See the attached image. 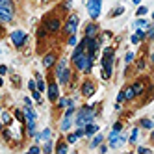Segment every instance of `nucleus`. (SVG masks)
Returning a JSON list of instances; mask_svg holds the SVG:
<instances>
[{"instance_id":"nucleus-39","label":"nucleus","mask_w":154,"mask_h":154,"mask_svg":"<svg viewBox=\"0 0 154 154\" xmlns=\"http://www.w3.org/2000/svg\"><path fill=\"white\" fill-rule=\"evenodd\" d=\"M130 41H132V45H139V37H137L136 34L132 35V39H130Z\"/></svg>"},{"instance_id":"nucleus-29","label":"nucleus","mask_w":154,"mask_h":154,"mask_svg":"<svg viewBox=\"0 0 154 154\" xmlns=\"http://www.w3.org/2000/svg\"><path fill=\"white\" fill-rule=\"evenodd\" d=\"M67 43H69V45H71V47H74V45H76V43H78V39H76V34H72V35H69V41H67Z\"/></svg>"},{"instance_id":"nucleus-11","label":"nucleus","mask_w":154,"mask_h":154,"mask_svg":"<svg viewBox=\"0 0 154 154\" xmlns=\"http://www.w3.org/2000/svg\"><path fill=\"white\" fill-rule=\"evenodd\" d=\"M130 87H132V91H134V95H136V97L143 95V93H145V89H147V85H145V80H136V82L132 84Z\"/></svg>"},{"instance_id":"nucleus-27","label":"nucleus","mask_w":154,"mask_h":154,"mask_svg":"<svg viewBox=\"0 0 154 154\" xmlns=\"http://www.w3.org/2000/svg\"><path fill=\"white\" fill-rule=\"evenodd\" d=\"M43 152H52V141L47 139L45 141V147H43Z\"/></svg>"},{"instance_id":"nucleus-6","label":"nucleus","mask_w":154,"mask_h":154,"mask_svg":"<svg viewBox=\"0 0 154 154\" xmlns=\"http://www.w3.org/2000/svg\"><path fill=\"white\" fill-rule=\"evenodd\" d=\"M108 141H109V147H112V149H117V147H121V145L126 143V136H121L119 132L112 130L109 136H108Z\"/></svg>"},{"instance_id":"nucleus-36","label":"nucleus","mask_w":154,"mask_h":154,"mask_svg":"<svg viewBox=\"0 0 154 154\" xmlns=\"http://www.w3.org/2000/svg\"><path fill=\"white\" fill-rule=\"evenodd\" d=\"M137 152H139V154H149L150 149H147V147H137Z\"/></svg>"},{"instance_id":"nucleus-41","label":"nucleus","mask_w":154,"mask_h":154,"mask_svg":"<svg viewBox=\"0 0 154 154\" xmlns=\"http://www.w3.org/2000/svg\"><path fill=\"white\" fill-rule=\"evenodd\" d=\"M28 87H30V91H34L35 89V80H30L28 82Z\"/></svg>"},{"instance_id":"nucleus-23","label":"nucleus","mask_w":154,"mask_h":154,"mask_svg":"<svg viewBox=\"0 0 154 154\" xmlns=\"http://www.w3.org/2000/svg\"><path fill=\"white\" fill-rule=\"evenodd\" d=\"M56 102H58V108L61 109V108H65V106H69V98H65V97L60 98V97H58V100H56Z\"/></svg>"},{"instance_id":"nucleus-44","label":"nucleus","mask_w":154,"mask_h":154,"mask_svg":"<svg viewBox=\"0 0 154 154\" xmlns=\"http://www.w3.org/2000/svg\"><path fill=\"white\" fill-rule=\"evenodd\" d=\"M98 149H100V152H106V150H108V147H106V145H102V143L98 145Z\"/></svg>"},{"instance_id":"nucleus-10","label":"nucleus","mask_w":154,"mask_h":154,"mask_svg":"<svg viewBox=\"0 0 154 154\" xmlns=\"http://www.w3.org/2000/svg\"><path fill=\"white\" fill-rule=\"evenodd\" d=\"M47 95H48V100L50 102H56L58 97H60V87H58V82H50L48 87H47Z\"/></svg>"},{"instance_id":"nucleus-8","label":"nucleus","mask_w":154,"mask_h":154,"mask_svg":"<svg viewBox=\"0 0 154 154\" xmlns=\"http://www.w3.org/2000/svg\"><path fill=\"white\" fill-rule=\"evenodd\" d=\"M11 43H13V47H17V48H20L26 43V32H23V30H15V32H11Z\"/></svg>"},{"instance_id":"nucleus-35","label":"nucleus","mask_w":154,"mask_h":154,"mask_svg":"<svg viewBox=\"0 0 154 154\" xmlns=\"http://www.w3.org/2000/svg\"><path fill=\"white\" fill-rule=\"evenodd\" d=\"M113 130H115V132H121V130H123V123H121V121H117V123L113 125Z\"/></svg>"},{"instance_id":"nucleus-45","label":"nucleus","mask_w":154,"mask_h":154,"mask_svg":"<svg viewBox=\"0 0 154 154\" xmlns=\"http://www.w3.org/2000/svg\"><path fill=\"white\" fill-rule=\"evenodd\" d=\"M132 2H134V4H141V0H132Z\"/></svg>"},{"instance_id":"nucleus-12","label":"nucleus","mask_w":154,"mask_h":154,"mask_svg":"<svg viewBox=\"0 0 154 154\" xmlns=\"http://www.w3.org/2000/svg\"><path fill=\"white\" fill-rule=\"evenodd\" d=\"M56 61H58L56 54H54V52H48V54H45V56H43V67L50 69V67H54V63H56Z\"/></svg>"},{"instance_id":"nucleus-14","label":"nucleus","mask_w":154,"mask_h":154,"mask_svg":"<svg viewBox=\"0 0 154 154\" xmlns=\"http://www.w3.org/2000/svg\"><path fill=\"white\" fill-rule=\"evenodd\" d=\"M97 132H98V125H95L93 121H91V123H87V125L84 126V134H85L87 137H93Z\"/></svg>"},{"instance_id":"nucleus-19","label":"nucleus","mask_w":154,"mask_h":154,"mask_svg":"<svg viewBox=\"0 0 154 154\" xmlns=\"http://www.w3.org/2000/svg\"><path fill=\"white\" fill-rule=\"evenodd\" d=\"M139 125H141V128H147V130H152V126H154V123L150 119H141Z\"/></svg>"},{"instance_id":"nucleus-47","label":"nucleus","mask_w":154,"mask_h":154,"mask_svg":"<svg viewBox=\"0 0 154 154\" xmlns=\"http://www.w3.org/2000/svg\"><path fill=\"white\" fill-rule=\"evenodd\" d=\"M4 128V125H2V121H0V130H2Z\"/></svg>"},{"instance_id":"nucleus-5","label":"nucleus","mask_w":154,"mask_h":154,"mask_svg":"<svg viewBox=\"0 0 154 154\" xmlns=\"http://www.w3.org/2000/svg\"><path fill=\"white\" fill-rule=\"evenodd\" d=\"M78 23H80V19H78V15H69V19L65 20V28H63V32L67 35H72V34H76V28H78Z\"/></svg>"},{"instance_id":"nucleus-9","label":"nucleus","mask_w":154,"mask_h":154,"mask_svg":"<svg viewBox=\"0 0 154 154\" xmlns=\"http://www.w3.org/2000/svg\"><path fill=\"white\" fill-rule=\"evenodd\" d=\"M95 82L93 80H84V84H82V87H80V91H82V97H85V98H89V97H93L95 95Z\"/></svg>"},{"instance_id":"nucleus-13","label":"nucleus","mask_w":154,"mask_h":154,"mask_svg":"<svg viewBox=\"0 0 154 154\" xmlns=\"http://www.w3.org/2000/svg\"><path fill=\"white\" fill-rule=\"evenodd\" d=\"M98 35V26L95 23H89L85 26V37H89V39H95Z\"/></svg>"},{"instance_id":"nucleus-26","label":"nucleus","mask_w":154,"mask_h":154,"mask_svg":"<svg viewBox=\"0 0 154 154\" xmlns=\"http://www.w3.org/2000/svg\"><path fill=\"white\" fill-rule=\"evenodd\" d=\"M121 13H125V8L123 6H119V8H115L112 13H109V17H117V15H121Z\"/></svg>"},{"instance_id":"nucleus-50","label":"nucleus","mask_w":154,"mask_h":154,"mask_svg":"<svg viewBox=\"0 0 154 154\" xmlns=\"http://www.w3.org/2000/svg\"><path fill=\"white\" fill-rule=\"evenodd\" d=\"M0 32H2V30H0Z\"/></svg>"},{"instance_id":"nucleus-40","label":"nucleus","mask_w":154,"mask_h":154,"mask_svg":"<svg viewBox=\"0 0 154 154\" xmlns=\"http://www.w3.org/2000/svg\"><path fill=\"white\" fill-rule=\"evenodd\" d=\"M74 134H76V136H78V139L85 136V134H84V128H78V130H76V132H74Z\"/></svg>"},{"instance_id":"nucleus-7","label":"nucleus","mask_w":154,"mask_h":154,"mask_svg":"<svg viewBox=\"0 0 154 154\" xmlns=\"http://www.w3.org/2000/svg\"><path fill=\"white\" fill-rule=\"evenodd\" d=\"M61 28V20L58 17H47L45 19V30L50 32V34H56V32H60Z\"/></svg>"},{"instance_id":"nucleus-30","label":"nucleus","mask_w":154,"mask_h":154,"mask_svg":"<svg viewBox=\"0 0 154 154\" xmlns=\"http://www.w3.org/2000/svg\"><path fill=\"white\" fill-rule=\"evenodd\" d=\"M76 141H78V136L76 134H69L67 136V143H76Z\"/></svg>"},{"instance_id":"nucleus-48","label":"nucleus","mask_w":154,"mask_h":154,"mask_svg":"<svg viewBox=\"0 0 154 154\" xmlns=\"http://www.w3.org/2000/svg\"><path fill=\"white\" fill-rule=\"evenodd\" d=\"M0 112H2V108H0Z\"/></svg>"},{"instance_id":"nucleus-42","label":"nucleus","mask_w":154,"mask_h":154,"mask_svg":"<svg viewBox=\"0 0 154 154\" xmlns=\"http://www.w3.org/2000/svg\"><path fill=\"white\" fill-rule=\"evenodd\" d=\"M8 72V67H6V65H0V76H4Z\"/></svg>"},{"instance_id":"nucleus-49","label":"nucleus","mask_w":154,"mask_h":154,"mask_svg":"<svg viewBox=\"0 0 154 154\" xmlns=\"http://www.w3.org/2000/svg\"><path fill=\"white\" fill-rule=\"evenodd\" d=\"M0 98H2V95H0Z\"/></svg>"},{"instance_id":"nucleus-33","label":"nucleus","mask_w":154,"mask_h":154,"mask_svg":"<svg viewBox=\"0 0 154 154\" xmlns=\"http://www.w3.org/2000/svg\"><path fill=\"white\" fill-rule=\"evenodd\" d=\"M45 35H47V30H45V26H43V28H39V32H37V37H39V39H43Z\"/></svg>"},{"instance_id":"nucleus-32","label":"nucleus","mask_w":154,"mask_h":154,"mask_svg":"<svg viewBox=\"0 0 154 154\" xmlns=\"http://www.w3.org/2000/svg\"><path fill=\"white\" fill-rule=\"evenodd\" d=\"M136 35L139 37V41H143V39H145V32H143L141 28H137V30H136Z\"/></svg>"},{"instance_id":"nucleus-18","label":"nucleus","mask_w":154,"mask_h":154,"mask_svg":"<svg viewBox=\"0 0 154 154\" xmlns=\"http://www.w3.org/2000/svg\"><path fill=\"white\" fill-rule=\"evenodd\" d=\"M67 150H69V147H67V143H65V141H60L58 145H56V152L58 154H67Z\"/></svg>"},{"instance_id":"nucleus-31","label":"nucleus","mask_w":154,"mask_h":154,"mask_svg":"<svg viewBox=\"0 0 154 154\" xmlns=\"http://www.w3.org/2000/svg\"><path fill=\"white\" fill-rule=\"evenodd\" d=\"M32 97H34V100H37V102H41V93H39L37 89H34V91H32Z\"/></svg>"},{"instance_id":"nucleus-22","label":"nucleus","mask_w":154,"mask_h":154,"mask_svg":"<svg viewBox=\"0 0 154 154\" xmlns=\"http://www.w3.org/2000/svg\"><path fill=\"white\" fill-rule=\"evenodd\" d=\"M137 136H139V128L136 126L134 130H132V134H130V139H128V141H130V143H136V141H137Z\"/></svg>"},{"instance_id":"nucleus-17","label":"nucleus","mask_w":154,"mask_h":154,"mask_svg":"<svg viewBox=\"0 0 154 154\" xmlns=\"http://www.w3.org/2000/svg\"><path fill=\"white\" fill-rule=\"evenodd\" d=\"M102 141H104V136H102V134H97V136L93 137V141H91V145H89V147H91V149H97Z\"/></svg>"},{"instance_id":"nucleus-46","label":"nucleus","mask_w":154,"mask_h":154,"mask_svg":"<svg viewBox=\"0 0 154 154\" xmlns=\"http://www.w3.org/2000/svg\"><path fill=\"white\" fill-rule=\"evenodd\" d=\"M2 84H4V80H2V76H0V87H2Z\"/></svg>"},{"instance_id":"nucleus-15","label":"nucleus","mask_w":154,"mask_h":154,"mask_svg":"<svg viewBox=\"0 0 154 154\" xmlns=\"http://www.w3.org/2000/svg\"><path fill=\"white\" fill-rule=\"evenodd\" d=\"M50 136H52V130H50V128H45L41 134H37V132L34 134V137H35L37 143H39V141H47V139H50Z\"/></svg>"},{"instance_id":"nucleus-16","label":"nucleus","mask_w":154,"mask_h":154,"mask_svg":"<svg viewBox=\"0 0 154 154\" xmlns=\"http://www.w3.org/2000/svg\"><path fill=\"white\" fill-rule=\"evenodd\" d=\"M123 95H125V100H134V98H136V95H134V91H132L130 85L123 89Z\"/></svg>"},{"instance_id":"nucleus-28","label":"nucleus","mask_w":154,"mask_h":154,"mask_svg":"<svg viewBox=\"0 0 154 154\" xmlns=\"http://www.w3.org/2000/svg\"><path fill=\"white\" fill-rule=\"evenodd\" d=\"M147 67V63H145V60H139L137 63H136V69L137 71H143V69H145Z\"/></svg>"},{"instance_id":"nucleus-4","label":"nucleus","mask_w":154,"mask_h":154,"mask_svg":"<svg viewBox=\"0 0 154 154\" xmlns=\"http://www.w3.org/2000/svg\"><path fill=\"white\" fill-rule=\"evenodd\" d=\"M100 9H102V0H87V13L93 20L100 17Z\"/></svg>"},{"instance_id":"nucleus-34","label":"nucleus","mask_w":154,"mask_h":154,"mask_svg":"<svg viewBox=\"0 0 154 154\" xmlns=\"http://www.w3.org/2000/svg\"><path fill=\"white\" fill-rule=\"evenodd\" d=\"M132 60H134V52H128L125 58V63H132Z\"/></svg>"},{"instance_id":"nucleus-1","label":"nucleus","mask_w":154,"mask_h":154,"mask_svg":"<svg viewBox=\"0 0 154 154\" xmlns=\"http://www.w3.org/2000/svg\"><path fill=\"white\" fill-rule=\"evenodd\" d=\"M97 112H95V108L93 106H82L78 109V113H76V119H74V125L78 126V128H84L87 123H91V121L95 119Z\"/></svg>"},{"instance_id":"nucleus-21","label":"nucleus","mask_w":154,"mask_h":154,"mask_svg":"<svg viewBox=\"0 0 154 154\" xmlns=\"http://www.w3.org/2000/svg\"><path fill=\"white\" fill-rule=\"evenodd\" d=\"M0 113H2V119H0L2 125H9V123H11V115H9L8 112H0Z\"/></svg>"},{"instance_id":"nucleus-25","label":"nucleus","mask_w":154,"mask_h":154,"mask_svg":"<svg viewBox=\"0 0 154 154\" xmlns=\"http://www.w3.org/2000/svg\"><path fill=\"white\" fill-rule=\"evenodd\" d=\"M147 13H149V8H145V6H139V8H137V11H136L137 17H143V15H147Z\"/></svg>"},{"instance_id":"nucleus-2","label":"nucleus","mask_w":154,"mask_h":154,"mask_svg":"<svg viewBox=\"0 0 154 154\" xmlns=\"http://www.w3.org/2000/svg\"><path fill=\"white\" fill-rule=\"evenodd\" d=\"M112 72H113V48L106 47L104 54H102V78L109 80L112 78Z\"/></svg>"},{"instance_id":"nucleus-37","label":"nucleus","mask_w":154,"mask_h":154,"mask_svg":"<svg viewBox=\"0 0 154 154\" xmlns=\"http://www.w3.org/2000/svg\"><path fill=\"white\" fill-rule=\"evenodd\" d=\"M123 100H125V95H123V89H121V91H119V95H117V104H121Z\"/></svg>"},{"instance_id":"nucleus-38","label":"nucleus","mask_w":154,"mask_h":154,"mask_svg":"<svg viewBox=\"0 0 154 154\" xmlns=\"http://www.w3.org/2000/svg\"><path fill=\"white\" fill-rule=\"evenodd\" d=\"M37 152H41V149H39L37 145H34V147H30V154H37Z\"/></svg>"},{"instance_id":"nucleus-43","label":"nucleus","mask_w":154,"mask_h":154,"mask_svg":"<svg viewBox=\"0 0 154 154\" xmlns=\"http://www.w3.org/2000/svg\"><path fill=\"white\" fill-rule=\"evenodd\" d=\"M63 9H71V0H67V2L63 4Z\"/></svg>"},{"instance_id":"nucleus-20","label":"nucleus","mask_w":154,"mask_h":154,"mask_svg":"<svg viewBox=\"0 0 154 154\" xmlns=\"http://www.w3.org/2000/svg\"><path fill=\"white\" fill-rule=\"evenodd\" d=\"M149 24H150V23H149L147 19H137L136 23H134V26H136V28H147Z\"/></svg>"},{"instance_id":"nucleus-24","label":"nucleus","mask_w":154,"mask_h":154,"mask_svg":"<svg viewBox=\"0 0 154 154\" xmlns=\"http://www.w3.org/2000/svg\"><path fill=\"white\" fill-rule=\"evenodd\" d=\"M13 115H15V119L19 121V123H24V113L20 112V109H15V112H13Z\"/></svg>"},{"instance_id":"nucleus-3","label":"nucleus","mask_w":154,"mask_h":154,"mask_svg":"<svg viewBox=\"0 0 154 154\" xmlns=\"http://www.w3.org/2000/svg\"><path fill=\"white\" fill-rule=\"evenodd\" d=\"M15 15V6L11 0H0V23H11Z\"/></svg>"}]
</instances>
